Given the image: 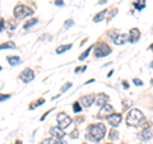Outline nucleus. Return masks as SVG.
<instances>
[{"label": "nucleus", "instance_id": "dca6fc26", "mask_svg": "<svg viewBox=\"0 0 153 144\" xmlns=\"http://www.w3.org/2000/svg\"><path fill=\"white\" fill-rule=\"evenodd\" d=\"M107 9H103V10H101L98 14H96L94 16V18H93V22H96V23H98V22H101V21H103V18H105V16L107 14Z\"/></svg>", "mask_w": 153, "mask_h": 144}, {"label": "nucleus", "instance_id": "7c9ffc66", "mask_svg": "<svg viewBox=\"0 0 153 144\" xmlns=\"http://www.w3.org/2000/svg\"><path fill=\"white\" fill-rule=\"evenodd\" d=\"M55 5H57V7H64V0H55Z\"/></svg>", "mask_w": 153, "mask_h": 144}, {"label": "nucleus", "instance_id": "a878e982", "mask_svg": "<svg viewBox=\"0 0 153 144\" xmlns=\"http://www.w3.org/2000/svg\"><path fill=\"white\" fill-rule=\"evenodd\" d=\"M70 87H71V83H70V82H68V83H65V84L63 85V87L60 88V92H61V93H64L65 91H68Z\"/></svg>", "mask_w": 153, "mask_h": 144}, {"label": "nucleus", "instance_id": "ddd939ff", "mask_svg": "<svg viewBox=\"0 0 153 144\" xmlns=\"http://www.w3.org/2000/svg\"><path fill=\"white\" fill-rule=\"evenodd\" d=\"M79 102L83 105L84 107H91V105L94 102V94H88V96H83L79 99Z\"/></svg>", "mask_w": 153, "mask_h": 144}, {"label": "nucleus", "instance_id": "f704fd0d", "mask_svg": "<svg viewBox=\"0 0 153 144\" xmlns=\"http://www.w3.org/2000/svg\"><path fill=\"white\" fill-rule=\"evenodd\" d=\"M123 85H124V88H125V89H128V88H129V84L126 83L125 80H123Z\"/></svg>", "mask_w": 153, "mask_h": 144}, {"label": "nucleus", "instance_id": "6ab92c4d", "mask_svg": "<svg viewBox=\"0 0 153 144\" xmlns=\"http://www.w3.org/2000/svg\"><path fill=\"white\" fill-rule=\"evenodd\" d=\"M37 22H38V19H37V18H32V19H30V21H27V22H26V24L23 26V28H25V30H28V28H31L32 26L37 24Z\"/></svg>", "mask_w": 153, "mask_h": 144}, {"label": "nucleus", "instance_id": "9d476101", "mask_svg": "<svg viewBox=\"0 0 153 144\" xmlns=\"http://www.w3.org/2000/svg\"><path fill=\"white\" fill-rule=\"evenodd\" d=\"M50 134L52 137H54L55 139H63L64 137H65V133H64V130L61 128H59V126H52L51 129H50Z\"/></svg>", "mask_w": 153, "mask_h": 144}, {"label": "nucleus", "instance_id": "39448f33", "mask_svg": "<svg viewBox=\"0 0 153 144\" xmlns=\"http://www.w3.org/2000/svg\"><path fill=\"white\" fill-rule=\"evenodd\" d=\"M56 120H57V126L61 128V129L68 128L71 124V119L65 112H59V114H57Z\"/></svg>", "mask_w": 153, "mask_h": 144}, {"label": "nucleus", "instance_id": "4be33fe9", "mask_svg": "<svg viewBox=\"0 0 153 144\" xmlns=\"http://www.w3.org/2000/svg\"><path fill=\"white\" fill-rule=\"evenodd\" d=\"M56 140L57 139H55V138H46L42 140L41 144H56Z\"/></svg>", "mask_w": 153, "mask_h": 144}, {"label": "nucleus", "instance_id": "ea45409f", "mask_svg": "<svg viewBox=\"0 0 153 144\" xmlns=\"http://www.w3.org/2000/svg\"><path fill=\"white\" fill-rule=\"evenodd\" d=\"M92 82H94V79H89L88 82H87V83H85V84H89V83H92Z\"/></svg>", "mask_w": 153, "mask_h": 144}, {"label": "nucleus", "instance_id": "1a4fd4ad", "mask_svg": "<svg viewBox=\"0 0 153 144\" xmlns=\"http://www.w3.org/2000/svg\"><path fill=\"white\" fill-rule=\"evenodd\" d=\"M108 96L107 94H105V93H98V94H96L94 96V102L97 106H103L105 103H107L108 102Z\"/></svg>", "mask_w": 153, "mask_h": 144}, {"label": "nucleus", "instance_id": "20e7f679", "mask_svg": "<svg viewBox=\"0 0 153 144\" xmlns=\"http://www.w3.org/2000/svg\"><path fill=\"white\" fill-rule=\"evenodd\" d=\"M33 14V10L30 8H27L26 5L23 4H18V5L14 8V17L17 19H21V18H26L28 16H32Z\"/></svg>", "mask_w": 153, "mask_h": 144}, {"label": "nucleus", "instance_id": "a19ab883", "mask_svg": "<svg viewBox=\"0 0 153 144\" xmlns=\"http://www.w3.org/2000/svg\"><path fill=\"white\" fill-rule=\"evenodd\" d=\"M16 144H22V142H21V140H17V142H16Z\"/></svg>", "mask_w": 153, "mask_h": 144}, {"label": "nucleus", "instance_id": "423d86ee", "mask_svg": "<svg viewBox=\"0 0 153 144\" xmlns=\"http://www.w3.org/2000/svg\"><path fill=\"white\" fill-rule=\"evenodd\" d=\"M19 78H21L22 82H25V83H30V82H32L35 79V71L30 68H26L21 74H19Z\"/></svg>", "mask_w": 153, "mask_h": 144}, {"label": "nucleus", "instance_id": "c85d7f7f", "mask_svg": "<svg viewBox=\"0 0 153 144\" xmlns=\"http://www.w3.org/2000/svg\"><path fill=\"white\" fill-rule=\"evenodd\" d=\"M117 35H119V32H117L116 30H112L111 32H110V33H108V36H110V37H111V38H112V40H114V38H115V37H116Z\"/></svg>", "mask_w": 153, "mask_h": 144}, {"label": "nucleus", "instance_id": "72a5a7b5", "mask_svg": "<svg viewBox=\"0 0 153 144\" xmlns=\"http://www.w3.org/2000/svg\"><path fill=\"white\" fill-rule=\"evenodd\" d=\"M116 13H117V9H116V8H114V9H112V12L110 13V18H112V17H114Z\"/></svg>", "mask_w": 153, "mask_h": 144}, {"label": "nucleus", "instance_id": "cd10ccee", "mask_svg": "<svg viewBox=\"0 0 153 144\" xmlns=\"http://www.w3.org/2000/svg\"><path fill=\"white\" fill-rule=\"evenodd\" d=\"M10 98V94H1L0 93V102H4V101H7Z\"/></svg>", "mask_w": 153, "mask_h": 144}, {"label": "nucleus", "instance_id": "aec40b11", "mask_svg": "<svg viewBox=\"0 0 153 144\" xmlns=\"http://www.w3.org/2000/svg\"><path fill=\"white\" fill-rule=\"evenodd\" d=\"M134 7H135L138 10H143L146 7V0H138V1L134 3Z\"/></svg>", "mask_w": 153, "mask_h": 144}, {"label": "nucleus", "instance_id": "4468645a", "mask_svg": "<svg viewBox=\"0 0 153 144\" xmlns=\"http://www.w3.org/2000/svg\"><path fill=\"white\" fill-rule=\"evenodd\" d=\"M128 35H126V33H119V35L116 36V37H115L114 38V44L115 45H124V44H125V42L128 41Z\"/></svg>", "mask_w": 153, "mask_h": 144}, {"label": "nucleus", "instance_id": "2f4dec72", "mask_svg": "<svg viewBox=\"0 0 153 144\" xmlns=\"http://www.w3.org/2000/svg\"><path fill=\"white\" fill-rule=\"evenodd\" d=\"M70 137H71V138H78V137H79V133H78V130H74L73 133L70 134Z\"/></svg>", "mask_w": 153, "mask_h": 144}, {"label": "nucleus", "instance_id": "c756f323", "mask_svg": "<svg viewBox=\"0 0 153 144\" xmlns=\"http://www.w3.org/2000/svg\"><path fill=\"white\" fill-rule=\"evenodd\" d=\"M4 27H5V21H4V19H0V32L4 31Z\"/></svg>", "mask_w": 153, "mask_h": 144}, {"label": "nucleus", "instance_id": "393cba45", "mask_svg": "<svg viewBox=\"0 0 153 144\" xmlns=\"http://www.w3.org/2000/svg\"><path fill=\"white\" fill-rule=\"evenodd\" d=\"M45 102V99L44 98H40L38 101H36V103H33V105H31V108H35V107H38V106H41L42 103Z\"/></svg>", "mask_w": 153, "mask_h": 144}, {"label": "nucleus", "instance_id": "a211bd4d", "mask_svg": "<svg viewBox=\"0 0 153 144\" xmlns=\"http://www.w3.org/2000/svg\"><path fill=\"white\" fill-rule=\"evenodd\" d=\"M4 49H16V44L13 41H8V42H4V44H0V50H4Z\"/></svg>", "mask_w": 153, "mask_h": 144}, {"label": "nucleus", "instance_id": "58836bf2", "mask_svg": "<svg viewBox=\"0 0 153 144\" xmlns=\"http://www.w3.org/2000/svg\"><path fill=\"white\" fill-rule=\"evenodd\" d=\"M79 71H82V68H75V73H79Z\"/></svg>", "mask_w": 153, "mask_h": 144}, {"label": "nucleus", "instance_id": "f03ea898", "mask_svg": "<svg viewBox=\"0 0 153 144\" xmlns=\"http://www.w3.org/2000/svg\"><path fill=\"white\" fill-rule=\"evenodd\" d=\"M144 119V115L140 110L138 108H133L129 111L128 116H126V122L129 125H138V124H140V121Z\"/></svg>", "mask_w": 153, "mask_h": 144}, {"label": "nucleus", "instance_id": "bb28decb", "mask_svg": "<svg viewBox=\"0 0 153 144\" xmlns=\"http://www.w3.org/2000/svg\"><path fill=\"white\" fill-rule=\"evenodd\" d=\"M73 24H74V21H73V19H68V21L65 22V24H64V26H65L66 30H68V28H70Z\"/></svg>", "mask_w": 153, "mask_h": 144}, {"label": "nucleus", "instance_id": "f3484780", "mask_svg": "<svg viewBox=\"0 0 153 144\" xmlns=\"http://www.w3.org/2000/svg\"><path fill=\"white\" fill-rule=\"evenodd\" d=\"M71 46H73V45L69 44V45H61V46H59V47H56V54H63V52L70 50Z\"/></svg>", "mask_w": 153, "mask_h": 144}, {"label": "nucleus", "instance_id": "9b49d317", "mask_svg": "<svg viewBox=\"0 0 153 144\" xmlns=\"http://www.w3.org/2000/svg\"><path fill=\"white\" fill-rule=\"evenodd\" d=\"M129 42H131V44H135V42H138V40H139L140 37V31L138 30V28H131L130 30V33H129Z\"/></svg>", "mask_w": 153, "mask_h": 144}, {"label": "nucleus", "instance_id": "5701e85b", "mask_svg": "<svg viewBox=\"0 0 153 144\" xmlns=\"http://www.w3.org/2000/svg\"><path fill=\"white\" fill-rule=\"evenodd\" d=\"M92 49H93V46H91V47H89V49H87V50H85V51L83 52V54H82V55H80V56H79V60H84V59H85V57H87V56L89 55V51H91V50H92Z\"/></svg>", "mask_w": 153, "mask_h": 144}, {"label": "nucleus", "instance_id": "c9c22d12", "mask_svg": "<svg viewBox=\"0 0 153 144\" xmlns=\"http://www.w3.org/2000/svg\"><path fill=\"white\" fill-rule=\"evenodd\" d=\"M50 112H51V110H50V111H47V112H46L45 115H42V117H41V120H45V119H46V116H47V115H49Z\"/></svg>", "mask_w": 153, "mask_h": 144}, {"label": "nucleus", "instance_id": "e433bc0d", "mask_svg": "<svg viewBox=\"0 0 153 144\" xmlns=\"http://www.w3.org/2000/svg\"><path fill=\"white\" fill-rule=\"evenodd\" d=\"M107 3V0H101V1H98L97 4H98V5H102V4H106Z\"/></svg>", "mask_w": 153, "mask_h": 144}, {"label": "nucleus", "instance_id": "79ce46f5", "mask_svg": "<svg viewBox=\"0 0 153 144\" xmlns=\"http://www.w3.org/2000/svg\"><path fill=\"white\" fill-rule=\"evenodd\" d=\"M149 50H153V44H152V45L149 46Z\"/></svg>", "mask_w": 153, "mask_h": 144}, {"label": "nucleus", "instance_id": "412c9836", "mask_svg": "<svg viewBox=\"0 0 153 144\" xmlns=\"http://www.w3.org/2000/svg\"><path fill=\"white\" fill-rule=\"evenodd\" d=\"M110 139H111V140H115V139H117L119 138V131L117 130H115V129H112L111 131H110Z\"/></svg>", "mask_w": 153, "mask_h": 144}, {"label": "nucleus", "instance_id": "2eb2a0df", "mask_svg": "<svg viewBox=\"0 0 153 144\" xmlns=\"http://www.w3.org/2000/svg\"><path fill=\"white\" fill-rule=\"evenodd\" d=\"M7 60H8V63L10 64V65H19L22 63V60H21V57L19 56H8L7 57Z\"/></svg>", "mask_w": 153, "mask_h": 144}, {"label": "nucleus", "instance_id": "f8f14e48", "mask_svg": "<svg viewBox=\"0 0 153 144\" xmlns=\"http://www.w3.org/2000/svg\"><path fill=\"white\" fill-rule=\"evenodd\" d=\"M153 137V133H152V130L151 129H143V130L138 134V138L140 139V140H143V142H147V140H149V139Z\"/></svg>", "mask_w": 153, "mask_h": 144}, {"label": "nucleus", "instance_id": "f257e3e1", "mask_svg": "<svg viewBox=\"0 0 153 144\" xmlns=\"http://www.w3.org/2000/svg\"><path fill=\"white\" fill-rule=\"evenodd\" d=\"M106 134V126L103 124H92L89 125L87 129V133H85V138L89 139V140H94V142H100L101 139L105 137Z\"/></svg>", "mask_w": 153, "mask_h": 144}, {"label": "nucleus", "instance_id": "7ed1b4c3", "mask_svg": "<svg viewBox=\"0 0 153 144\" xmlns=\"http://www.w3.org/2000/svg\"><path fill=\"white\" fill-rule=\"evenodd\" d=\"M111 54V47L105 42H98L94 46V56L96 57H103Z\"/></svg>", "mask_w": 153, "mask_h": 144}, {"label": "nucleus", "instance_id": "37998d69", "mask_svg": "<svg viewBox=\"0 0 153 144\" xmlns=\"http://www.w3.org/2000/svg\"><path fill=\"white\" fill-rule=\"evenodd\" d=\"M0 71H1V66H0Z\"/></svg>", "mask_w": 153, "mask_h": 144}, {"label": "nucleus", "instance_id": "6e6552de", "mask_svg": "<svg viewBox=\"0 0 153 144\" xmlns=\"http://www.w3.org/2000/svg\"><path fill=\"white\" fill-rule=\"evenodd\" d=\"M107 119V121H108V124H110V125H111V126H117L119 125V124H120L121 122V115L120 114H111V115H108V116L106 117Z\"/></svg>", "mask_w": 153, "mask_h": 144}, {"label": "nucleus", "instance_id": "473e14b6", "mask_svg": "<svg viewBox=\"0 0 153 144\" xmlns=\"http://www.w3.org/2000/svg\"><path fill=\"white\" fill-rule=\"evenodd\" d=\"M133 82H134V84H137V85H143V82H142L140 79H137V78H135Z\"/></svg>", "mask_w": 153, "mask_h": 144}, {"label": "nucleus", "instance_id": "b1692460", "mask_svg": "<svg viewBox=\"0 0 153 144\" xmlns=\"http://www.w3.org/2000/svg\"><path fill=\"white\" fill-rule=\"evenodd\" d=\"M73 110H74V112H80L82 111V107H80V102H74L73 105Z\"/></svg>", "mask_w": 153, "mask_h": 144}, {"label": "nucleus", "instance_id": "4c0bfd02", "mask_svg": "<svg viewBox=\"0 0 153 144\" xmlns=\"http://www.w3.org/2000/svg\"><path fill=\"white\" fill-rule=\"evenodd\" d=\"M56 144H66V143H65V142H63L61 139H57V140H56Z\"/></svg>", "mask_w": 153, "mask_h": 144}, {"label": "nucleus", "instance_id": "0eeeda50", "mask_svg": "<svg viewBox=\"0 0 153 144\" xmlns=\"http://www.w3.org/2000/svg\"><path fill=\"white\" fill-rule=\"evenodd\" d=\"M111 114H114V107L110 103H105L103 106H101V110H100V112H98V117L103 119V117H107L108 115H111Z\"/></svg>", "mask_w": 153, "mask_h": 144}]
</instances>
